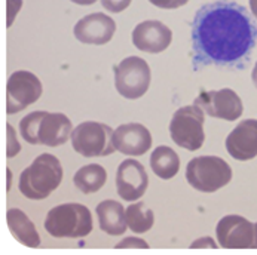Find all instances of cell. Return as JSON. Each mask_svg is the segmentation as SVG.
<instances>
[{"label":"cell","instance_id":"obj_5","mask_svg":"<svg viewBox=\"0 0 257 255\" xmlns=\"http://www.w3.org/2000/svg\"><path fill=\"white\" fill-rule=\"evenodd\" d=\"M186 178L195 190L214 193L232 181V169L221 157L199 156L187 163Z\"/></svg>","mask_w":257,"mask_h":255},{"label":"cell","instance_id":"obj_27","mask_svg":"<svg viewBox=\"0 0 257 255\" xmlns=\"http://www.w3.org/2000/svg\"><path fill=\"white\" fill-rule=\"evenodd\" d=\"M190 248H202V249L211 248V249H216L217 245L214 243V240H213L211 237H201V239H198L196 242H193Z\"/></svg>","mask_w":257,"mask_h":255},{"label":"cell","instance_id":"obj_7","mask_svg":"<svg viewBox=\"0 0 257 255\" xmlns=\"http://www.w3.org/2000/svg\"><path fill=\"white\" fill-rule=\"evenodd\" d=\"M113 129L100 122H83L72 132L74 151L83 157L109 156L116 148L113 146Z\"/></svg>","mask_w":257,"mask_h":255},{"label":"cell","instance_id":"obj_28","mask_svg":"<svg viewBox=\"0 0 257 255\" xmlns=\"http://www.w3.org/2000/svg\"><path fill=\"white\" fill-rule=\"evenodd\" d=\"M76 5H80V6H89V5H94L97 0H72Z\"/></svg>","mask_w":257,"mask_h":255},{"label":"cell","instance_id":"obj_26","mask_svg":"<svg viewBox=\"0 0 257 255\" xmlns=\"http://www.w3.org/2000/svg\"><path fill=\"white\" fill-rule=\"evenodd\" d=\"M23 0H9L8 3V12H9V20H8V26H12L15 15L18 14V11L21 9Z\"/></svg>","mask_w":257,"mask_h":255},{"label":"cell","instance_id":"obj_1","mask_svg":"<svg viewBox=\"0 0 257 255\" xmlns=\"http://www.w3.org/2000/svg\"><path fill=\"white\" fill-rule=\"evenodd\" d=\"M257 42V27L248 11L230 0L204 5L192 24L195 64H236Z\"/></svg>","mask_w":257,"mask_h":255},{"label":"cell","instance_id":"obj_14","mask_svg":"<svg viewBox=\"0 0 257 255\" xmlns=\"http://www.w3.org/2000/svg\"><path fill=\"white\" fill-rule=\"evenodd\" d=\"M113 146L125 156H143L152 147V134L142 123H125L114 129Z\"/></svg>","mask_w":257,"mask_h":255},{"label":"cell","instance_id":"obj_20","mask_svg":"<svg viewBox=\"0 0 257 255\" xmlns=\"http://www.w3.org/2000/svg\"><path fill=\"white\" fill-rule=\"evenodd\" d=\"M107 181V172L101 165L92 163L82 166L74 174V185L85 194H92L101 190V187Z\"/></svg>","mask_w":257,"mask_h":255},{"label":"cell","instance_id":"obj_12","mask_svg":"<svg viewBox=\"0 0 257 255\" xmlns=\"http://www.w3.org/2000/svg\"><path fill=\"white\" fill-rule=\"evenodd\" d=\"M149 185L145 166L136 159H125L116 172V190L117 194L126 200L134 202L145 196Z\"/></svg>","mask_w":257,"mask_h":255},{"label":"cell","instance_id":"obj_17","mask_svg":"<svg viewBox=\"0 0 257 255\" xmlns=\"http://www.w3.org/2000/svg\"><path fill=\"white\" fill-rule=\"evenodd\" d=\"M97 217L100 222V228L110 234V236H120L125 233L128 224L125 217L123 206L116 200H103L97 205Z\"/></svg>","mask_w":257,"mask_h":255},{"label":"cell","instance_id":"obj_3","mask_svg":"<svg viewBox=\"0 0 257 255\" xmlns=\"http://www.w3.org/2000/svg\"><path fill=\"white\" fill-rule=\"evenodd\" d=\"M63 181V168L60 160L49 153L37 156L20 177V191L32 200L46 199Z\"/></svg>","mask_w":257,"mask_h":255},{"label":"cell","instance_id":"obj_9","mask_svg":"<svg viewBox=\"0 0 257 255\" xmlns=\"http://www.w3.org/2000/svg\"><path fill=\"white\" fill-rule=\"evenodd\" d=\"M42 82L36 74L18 70L11 74L6 86V111L15 114L35 104L42 97Z\"/></svg>","mask_w":257,"mask_h":255},{"label":"cell","instance_id":"obj_10","mask_svg":"<svg viewBox=\"0 0 257 255\" xmlns=\"http://www.w3.org/2000/svg\"><path fill=\"white\" fill-rule=\"evenodd\" d=\"M195 104L204 110L205 114L227 122L239 119L244 111L239 95L229 88L202 92L198 98H195Z\"/></svg>","mask_w":257,"mask_h":255},{"label":"cell","instance_id":"obj_11","mask_svg":"<svg viewBox=\"0 0 257 255\" xmlns=\"http://www.w3.org/2000/svg\"><path fill=\"white\" fill-rule=\"evenodd\" d=\"M217 240L224 249H253L254 224L241 215H226L217 222Z\"/></svg>","mask_w":257,"mask_h":255},{"label":"cell","instance_id":"obj_13","mask_svg":"<svg viewBox=\"0 0 257 255\" xmlns=\"http://www.w3.org/2000/svg\"><path fill=\"white\" fill-rule=\"evenodd\" d=\"M116 32V23L109 15L94 12L76 23L73 29L74 37L86 45H106Z\"/></svg>","mask_w":257,"mask_h":255},{"label":"cell","instance_id":"obj_30","mask_svg":"<svg viewBox=\"0 0 257 255\" xmlns=\"http://www.w3.org/2000/svg\"><path fill=\"white\" fill-rule=\"evenodd\" d=\"M251 79H253V83H254V86L257 88V63H256V66H254V69H253V73H251Z\"/></svg>","mask_w":257,"mask_h":255},{"label":"cell","instance_id":"obj_19","mask_svg":"<svg viewBox=\"0 0 257 255\" xmlns=\"http://www.w3.org/2000/svg\"><path fill=\"white\" fill-rule=\"evenodd\" d=\"M150 166L161 180H171L180 169V157L171 147L159 146L150 156Z\"/></svg>","mask_w":257,"mask_h":255},{"label":"cell","instance_id":"obj_21","mask_svg":"<svg viewBox=\"0 0 257 255\" xmlns=\"http://www.w3.org/2000/svg\"><path fill=\"white\" fill-rule=\"evenodd\" d=\"M125 217L128 228L134 233H146L155 222V215L150 208H147L145 202H137L130 205L125 209Z\"/></svg>","mask_w":257,"mask_h":255},{"label":"cell","instance_id":"obj_25","mask_svg":"<svg viewBox=\"0 0 257 255\" xmlns=\"http://www.w3.org/2000/svg\"><path fill=\"white\" fill-rule=\"evenodd\" d=\"M149 2L161 9H177L184 6L189 0H149Z\"/></svg>","mask_w":257,"mask_h":255},{"label":"cell","instance_id":"obj_8","mask_svg":"<svg viewBox=\"0 0 257 255\" xmlns=\"http://www.w3.org/2000/svg\"><path fill=\"white\" fill-rule=\"evenodd\" d=\"M113 72L117 92L128 100L142 98L150 86V67L143 58L128 57L114 66Z\"/></svg>","mask_w":257,"mask_h":255},{"label":"cell","instance_id":"obj_15","mask_svg":"<svg viewBox=\"0 0 257 255\" xmlns=\"http://www.w3.org/2000/svg\"><path fill=\"white\" fill-rule=\"evenodd\" d=\"M173 40V32L161 21H143L133 30L134 46L147 54L164 52Z\"/></svg>","mask_w":257,"mask_h":255},{"label":"cell","instance_id":"obj_2","mask_svg":"<svg viewBox=\"0 0 257 255\" xmlns=\"http://www.w3.org/2000/svg\"><path fill=\"white\" fill-rule=\"evenodd\" d=\"M20 131L23 138L33 146L58 147L67 143L72 137V120L63 113L33 111L27 114L21 123Z\"/></svg>","mask_w":257,"mask_h":255},{"label":"cell","instance_id":"obj_24","mask_svg":"<svg viewBox=\"0 0 257 255\" xmlns=\"http://www.w3.org/2000/svg\"><path fill=\"white\" fill-rule=\"evenodd\" d=\"M8 157H14L17 153H20L21 146L20 143L17 141V135H15V129L8 125Z\"/></svg>","mask_w":257,"mask_h":255},{"label":"cell","instance_id":"obj_18","mask_svg":"<svg viewBox=\"0 0 257 255\" xmlns=\"http://www.w3.org/2000/svg\"><path fill=\"white\" fill-rule=\"evenodd\" d=\"M6 221L9 231L21 245L27 248H37L40 245V236L37 233L36 225L21 209H9L6 214Z\"/></svg>","mask_w":257,"mask_h":255},{"label":"cell","instance_id":"obj_4","mask_svg":"<svg viewBox=\"0 0 257 255\" xmlns=\"http://www.w3.org/2000/svg\"><path fill=\"white\" fill-rule=\"evenodd\" d=\"M46 231L57 239H77L88 236L92 228L89 209L80 203H64L52 208L45 219Z\"/></svg>","mask_w":257,"mask_h":255},{"label":"cell","instance_id":"obj_23","mask_svg":"<svg viewBox=\"0 0 257 255\" xmlns=\"http://www.w3.org/2000/svg\"><path fill=\"white\" fill-rule=\"evenodd\" d=\"M101 5L111 14H120L131 5V0H101Z\"/></svg>","mask_w":257,"mask_h":255},{"label":"cell","instance_id":"obj_6","mask_svg":"<svg viewBox=\"0 0 257 255\" xmlns=\"http://www.w3.org/2000/svg\"><path fill=\"white\" fill-rule=\"evenodd\" d=\"M204 122V110L199 106L193 104L179 109L170 122V135L173 141L189 151L199 150L205 140Z\"/></svg>","mask_w":257,"mask_h":255},{"label":"cell","instance_id":"obj_31","mask_svg":"<svg viewBox=\"0 0 257 255\" xmlns=\"http://www.w3.org/2000/svg\"><path fill=\"white\" fill-rule=\"evenodd\" d=\"M253 249H257V222L254 224V245H253Z\"/></svg>","mask_w":257,"mask_h":255},{"label":"cell","instance_id":"obj_16","mask_svg":"<svg viewBox=\"0 0 257 255\" xmlns=\"http://www.w3.org/2000/svg\"><path fill=\"white\" fill-rule=\"evenodd\" d=\"M226 150L236 160H251L257 156V119H245L226 138Z\"/></svg>","mask_w":257,"mask_h":255},{"label":"cell","instance_id":"obj_29","mask_svg":"<svg viewBox=\"0 0 257 255\" xmlns=\"http://www.w3.org/2000/svg\"><path fill=\"white\" fill-rule=\"evenodd\" d=\"M248 3H250V9H251L253 15L257 18V0H248Z\"/></svg>","mask_w":257,"mask_h":255},{"label":"cell","instance_id":"obj_22","mask_svg":"<svg viewBox=\"0 0 257 255\" xmlns=\"http://www.w3.org/2000/svg\"><path fill=\"white\" fill-rule=\"evenodd\" d=\"M116 248L117 249H122V248H125V249H147L149 245L143 239H139V237H125L122 242H119L116 245Z\"/></svg>","mask_w":257,"mask_h":255}]
</instances>
